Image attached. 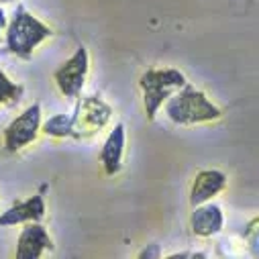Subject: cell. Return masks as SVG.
Wrapping results in <instances>:
<instances>
[{"label": "cell", "instance_id": "cell-1", "mask_svg": "<svg viewBox=\"0 0 259 259\" xmlns=\"http://www.w3.org/2000/svg\"><path fill=\"white\" fill-rule=\"evenodd\" d=\"M165 114L174 124L192 126L219 120L223 116V110L214 102H210L202 90L186 84L165 100Z\"/></svg>", "mask_w": 259, "mask_h": 259}, {"label": "cell", "instance_id": "cell-2", "mask_svg": "<svg viewBox=\"0 0 259 259\" xmlns=\"http://www.w3.org/2000/svg\"><path fill=\"white\" fill-rule=\"evenodd\" d=\"M51 35L53 29L49 25H45L23 5H19L11 23L7 25V49L21 59H29L33 51Z\"/></svg>", "mask_w": 259, "mask_h": 259}, {"label": "cell", "instance_id": "cell-3", "mask_svg": "<svg viewBox=\"0 0 259 259\" xmlns=\"http://www.w3.org/2000/svg\"><path fill=\"white\" fill-rule=\"evenodd\" d=\"M188 84L186 76L176 68H153L141 74L139 88L143 94V108L147 120H155L165 100Z\"/></svg>", "mask_w": 259, "mask_h": 259}, {"label": "cell", "instance_id": "cell-4", "mask_svg": "<svg viewBox=\"0 0 259 259\" xmlns=\"http://www.w3.org/2000/svg\"><path fill=\"white\" fill-rule=\"evenodd\" d=\"M112 108L100 96H82L78 98L76 110L72 114V137L90 139L110 122Z\"/></svg>", "mask_w": 259, "mask_h": 259}, {"label": "cell", "instance_id": "cell-5", "mask_svg": "<svg viewBox=\"0 0 259 259\" xmlns=\"http://www.w3.org/2000/svg\"><path fill=\"white\" fill-rule=\"evenodd\" d=\"M41 133V104L27 106L17 118H13L5 133H3V145L9 153H17L31 145Z\"/></svg>", "mask_w": 259, "mask_h": 259}, {"label": "cell", "instance_id": "cell-6", "mask_svg": "<svg viewBox=\"0 0 259 259\" xmlns=\"http://www.w3.org/2000/svg\"><path fill=\"white\" fill-rule=\"evenodd\" d=\"M88 70H90L88 49L78 47L76 53L68 61H63L53 74V82H55L57 90L61 92V96H66L68 100L80 98V94L84 90V84H86Z\"/></svg>", "mask_w": 259, "mask_h": 259}, {"label": "cell", "instance_id": "cell-7", "mask_svg": "<svg viewBox=\"0 0 259 259\" xmlns=\"http://www.w3.org/2000/svg\"><path fill=\"white\" fill-rule=\"evenodd\" d=\"M53 247H55L53 239L41 223H25L17 239L15 257L17 259H39L43 257V253L53 251Z\"/></svg>", "mask_w": 259, "mask_h": 259}, {"label": "cell", "instance_id": "cell-8", "mask_svg": "<svg viewBox=\"0 0 259 259\" xmlns=\"http://www.w3.org/2000/svg\"><path fill=\"white\" fill-rule=\"evenodd\" d=\"M225 227V214L219 204H212L210 200L198 206H192L190 214V229L200 239H210L219 235Z\"/></svg>", "mask_w": 259, "mask_h": 259}, {"label": "cell", "instance_id": "cell-9", "mask_svg": "<svg viewBox=\"0 0 259 259\" xmlns=\"http://www.w3.org/2000/svg\"><path fill=\"white\" fill-rule=\"evenodd\" d=\"M225 188H227V176L221 169L198 171L190 188V206H198L212 200L221 192H225Z\"/></svg>", "mask_w": 259, "mask_h": 259}, {"label": "cell", "instance_id": "cell-10", "mask_svg": "<svg viewBox=\"0 0 259 259\" xmlns=\"http://www.w3.org/2000/svg\"><path fill=\"white\" fill-rule=\"evenodd\" d=\"M47 206L41 194L15 202L11 208H7L0 214V227H15V225H23V223H41L45 219Z\"/></svg>", "mask_w": 259, "mask_h": 259}, {"label": "cell", "instance_id": "cell-11", "mask_svg": "<svg viewBox=\"0 0 259 259\" xmlns=\"http://www.w3.org/2000/svg\"><path fill=\"white\" fill-rule=\"evenodd\" d=\"M124 145H126V131L124 124L116 122L114 128L108 133L102 149H100V165L106 176H116L122 167V155H124Z\"/></svg>", "mask_w": 259, "mask_h": 259}, {"label": "cell", "instance_id": "cell-12", "mask_svg": "<svg viewBox=\"0 0 259 259\" xmlns=\"http://www.w3.org/2000/svg\"><path fill=\"white\" fill-rule=\"evenodd\" d=\"M41 133L53 139L72 137V114H53L41 122Z\"/></svg>", "mask_w": 259, "mask_h": 259}, {"label": "cell", "instance_id": "cell-13", "mask_svg": "<svg viewBox=\"0 0 259 259\" xmlns=\"http://www.w3.org/2000/svg\"><path fill=\"white\" fill-rule=\"evenodd\" d=\"M23 96V86L15 84L3 70H0V106L3 104H15Z\"/></svg>", "mask_w": 259, "mask_h": 259}, {"label": "cell", "instance_id": "cell-14", "mask_svg": "<svg viewBox=\"0 0 259 259\" xmlns=\"http://www.w3.org/2000/svg\"><path fill=\"white\" fill-rule=\"evenodd\" d=\"M257 231H259V219H253L249 225H247V229H245V241L253 247V253H257V241H259V237H257Z\"/></svg>", "mask_w": 259, "mask_h": 259}, {"label": "cell", "instance_id": "cell-15", "mask_svg": "<svg viewBox=\"0 0 259 259\" xmlns=\"http://www.w3.org/2000/svg\"><path fill=\"white\" fill-rule=\"evenodd\" d=\"M161 255V247L159 245H149V247H145L143 251H139V259H157Z\"/></svg>", "mask_w": 259, "mask_h": 259}, {"label": "cell", "instance_id": "cell-16", "mask_svg": "<svg viewBox=\"0 0 259 259\" xmlns=\"http://www.w3.org/2000/svg\"><path fill=\"white\" fill-rule=\"evenodd\" d=\"M178 257H204V253H190V251H182V253H171V255H167V259H178Z\"/></svg>", "mask_w": 259, "mask_h": 259}, {"label": "cell", "instance_id": "cell-17", "mask_svg": "<svg viewBox=\"0 0 259 259\" xmlns=\"http://www.w3.org/2000/svg\"><path fill=\"white\" fill-rule=\"evenodd\" d=\"M7 25H9L7 13H5V9H0V35H3V31H7Z\"/></svg>", "mask_w": 259, "mask_h": 259}, {"label": "cell", "instance_id": "cell-18", "mask_svg": "<svg viewBox=\"0 0 259 259\" xmlns=\"http://www.w3.org/2000/svg\"><path fill=\"white\" fill-rule=\"evenodd\" d=\"M0 3H13V0H0Z\"/></svg>", "mask_w": 259, "mask_h": 259}]
</instances>
